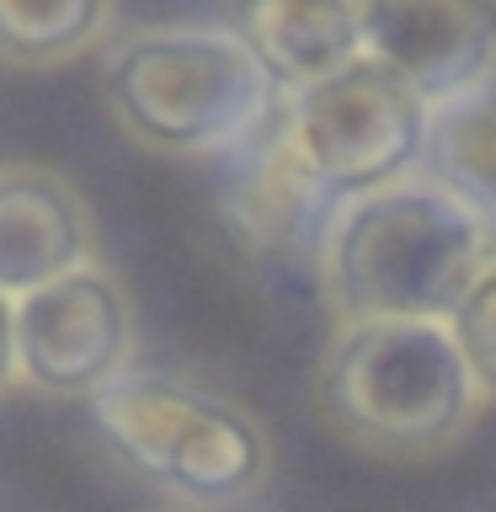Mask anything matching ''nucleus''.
Segmentation results:
<instances>
[{
	"label": "nucleus",
	"instance_id": "obj_1",
	"mask_svg": "<svg viewBox=\"0 0 496 512\" xmlns=\"http://www.w3.org/2000/svg\"><path fill=\"white\" fill-rule=\"evenodd\" d=\"M491 224L438 176L342 198L315 246L336 320H454L491 251Z\"/></svg>",
	"mask_w": 496,
	"mask_h": 512
},
{
	"label": "nucleus",
	"instance_id": "obj_2",
	"mask_svg": "<svg viewBox=\"0 0 496 512\" xmlns=\"http://www.w3.org/2000/svg\"><path fill=\"white\" fill-rule=\"evenodd\" d=\"M283 86L230 22H155L107 43L102 102L134 144L224 160L278 118Z\"/></svg>",
	"mask_w": 496,
	"mask_h": 512
},
{
	"label": "nucleus",
	"instance_id": "obj_3",
	"mask_svg": "<svg viewBox=\"0 0 496 512\" xmlns=\"http://www.w3.org/2000/svg\"><path fill=\"white\" fill-rule=\"evenodd\" d=\"M486 400L448 320H336L315 368L326 427L390 464L448 454Z\"/></svg>",
	"mask_w": 496,
	"mask_h": 512
},
{
	"label": "nucleus",
	"instance_id": "obj_4",
	"mask_svg": "<svg viewBox=\"0 0 496 512\" xmlns=\"http://www.w3.org/2000/svg\"><path fill=\"white\" fill-rule=\"evenodd\" d=\"M91 422L128 470L187 507H235L267 480L272 448L262 422L198 379L128 368L91 400Z\"/></svg>",
	"mask_w": 496,
	"mask_h": 512
},
{
	"label": "nucleus",
	"instance_id": "obj_5",
	"mask_svg": "<svg viewBox=\"0 0 496 512\" xmlns=\"http://www.w3.org/2000/svg\"><path fill=\"white\" fill-rule=\"evenodd\" d=\"M432 112L438 107L374 54L283 96L288 139L299 144V155L331 187L336 203L422 171Z\"/></svg>",
	"mask_w": 496,
	"mask_h": 512
},
{
	"label": "nucleus",
	"instance_id": "obj_6",
	"mask_svg": "<svg viewBox=\"0 0 496 512\" xmlns=\"http://www.w3.org/2000/svg\"><path fill=\"white\" fill-rule=\"evenodd\" d=\"M139 320L118 272L102 262L16 299V374L54 400H91L134 368Z\"/></svg>",
	"mask_w": 496,
	"mask_h": 512
},
{
	"label": "nucleus",
	"instance_id": "obj_7",
	"mask_svg": "<svg viewBox=\"0 0 496 512\" xmlns=\"http://www.w3.org/2000/svg\"><path fill=\"white\" fill-rule=\"evenodd\" d=\"M368 54L432 107L496 86V0H374Z\"/></svg>",
	"mask_w": 496,
	"mask_h": 512
},
{
	"label": "nucleus",
	"instance_id": "obj_8",
	"mask_svg": "<svg viewBox=\"0 0 496 512\" xmlns=\"http://www.w3.org/2000/svg\"><path fill=\"white\" fill-rule=\"evenodd\" d=\"M224 224L256 256H310L336 214L331 187L310 171L299 144L288 139L283 107L251 144L224 155Z\"/></svg>",
	"mask_w": 496,
	"mask_h": 512
},
{
	"label": "nucleus",
	"instance_id": "obj_9",
	"mask_svg": "<svg viewBox=\"0 0 496 512\" xmlns=\"http://www.w3.org/2000/svg\"><path fill=\"white\" fill-rule=\"evenodd\" d=\"M102 262L80 187L38 160H0V299H27Z\"/></svg>",
	"mask_w": 496,
	"mask_h": 512
},
{
	"label": "nucleus",
	"instance_id": "obj_10",
	"mask_svg": "<svg viewBox=\"0 0 496 512\" xmlns=\"http://www.w3.org/2000/svg\"><path fill=\"white\" fill-rule=\"evenodd\" d=\"M374 0H235L230 27L283 91H304L368 54Z\"/></svg>",
	"mask_w": 496,
	"mask_h": 512
},
{
	"label": "nucleus",
	"instance_id": "obj_11",
	"mask_svg": "<svg viewBox=\"0 0 496 512\" xmlns=\"http://www.w3.org/2000/svg\"><path fill=\"white\" fill-rule=\"evenodd\" d=\"M118 0H0V64L59 70L112 43Z\"/></svg>",
	"mask_w": 496,
	"mask_h": 512
},
{
	"label": "nucleus",
	"instance_id": "obj_12",
	"mask_svg": "<svg viewBox=\"0 0 496 512\" xmlns=\"http://www.w3.org/2000/svg\"><path fill=\"white\" fill-rule=\"evenodd\" d=\"M422 171L438 176L454 198H464L496 230V86L432 112Z\"/></svg>",
	"mask_w": 496,
	"mask_h": 512
},
{
	"label": "nucleus",
	"instance_id": "obj_13",
	"mask_svg": "<svg viewBox=\"0 0 496 512\" xmlns=\"http://www.w3.org/2000/svg\"><path fill=\"white\" fill-rule=\"evenodd\" d=\"M448 326H454L464 358H470V368H475V379L486 384V395L496 400V235H491V251L475 272L470 294L459 299V310H454Z\"/></svg>",
	"mask_w": 496,
	"mask_h": 512
},
{
	"label": "nucleus",
	"instance_id": "obj_14",
	"mask_svg": "<svg viewBox=\"0 0 496 512\" xmlns=\"http://www.w3.org/2000/svg\"><path fill=\"white\" fill-rule=\"evenodd\" d=\"M22 374H16V304L0 299V395H11Z\"/></svg>",
	"mask_w": 496,
	"mask_h": 512
}]
</instances>
